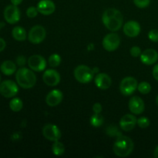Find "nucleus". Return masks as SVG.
Masks as SVG:
<instances>
[{"label": "nucleus", "instance_id": "393cba45", "mask_svg": "<svg viewBox=\"0 0 158 158\" xmlns=\"http://www.w3.org/2000/svg\"><path fill=\"white\" fill-rule=\"evenodd\" d=\"M62 62V58L59 54L53 53L49 57L48 63L51 67H57L60 65Z\"/></svg>", "mask_w": 158, "mask_h": 158}, {"label": "nucleus", "instance_id": "4be33fe9", "mask_svg": "<svg viewBox=\"0 0 158 158\" xmlns=\"http://www.w3.org/2000/svg\"><path fill=\"white\" fill-rule=\"evenodd\" d=\"M23 107V103L21 99L18 97H14L9 102V108L13 112H19Z\"/></svg>", "mask_w": 158, "mask_h": 158}, {"label": "nucleus", "instance_id": "1a4fd4ad", "mask_svg": "<svg viewBox=\"0 0 158 158\" xmlns=\"http://www.w3.org/2000/svg\"><path fill=\"white\" fill-rule=\"evenodd\" d=\"M120 44V36L117 33H109L106 35L103 38L102 45L104 49L108 52H113L118 49Z\"/></svg>", "mask_w": 158, "mask_h": 158}, {"label": "nucleus", "instance_id": "f3484780", "mask_svg": "<svg viewBox=\"0 0 158 158\" xmlns=\"http://www.w3.org/2000/svg\"><path fill=\"white\" fill-rule=\"evenodd\" d=\"M94 82H95L97 87L102 90H106V89H109L112 84V80H111L110 77L104 73H100L97 74L95 77Z\"/></svg>", "mask_w": 158, "mask_h": 158}, {"label": "nucleus", "instance_id": "2f4dec72", "mask_svg": "<svg viewBox=\"0 0 158 158\" xmlns=\"http://www.w3.org/2000/svg\"><path fill=\"white\" fill-rule=\"evenodd\" d=\"M130 52H131V55L133 57H138L140 56V55H141L142 53V51L139 46H134L131 47Z\"/></svg>", "mask_w": 158, "mask_h": 158}, {"label": "nucleus", "instance_id": "0eeeda50", "mask_svg": "<svg viewBox=\"0 0 158 158\" xmlns=\"http://www.w3.org/2000/svg\"><path fill=\"white\" fill-rule=\"evenodd\" d=\"M46 36V31L42 26H34L28 33V40L32 44L43 43Z\"/></svg>", "mask_w": 158, "mask_h": 158}, {"label": "nucleus", "instance_id": "cd10ccee", "mask_svg": "<svg viewBox=\"0 0 158 158\" xmlns=\"http://www.w3.org/2000/svg\"><path fill=\"white\" fill-rule=\"evenodd\" d=\"M137 124L138 125L139 127L145 129V128H148L150 126V120L146 117H141L137 119Z\"/></svg>", "mask_w": 158, "mask_h": 158}, {"label": "nucleus", "instance_id": "a878e982", "mask_svg": "<svg viewBox=\"0 0 158 158\" xmlns=\"http://www.w3.org/2000/svg\"><path fill=\"white\" fill-rule=\"evenodd\" d=\"M137 89L140 94L145 95V94H148L151 92V86L149 83L143 81L139 83L138 86H137Z\"/></svg>", "mask_w": 158, "mask_h": 158}, {"label": "nucleus", "instance_id": "9b49d317", "mask_svg": "<svg viewBox=\"0 0 158 158\" xmlns=\"http://www.w3.org/2000/svg\"><path fill=\"white\" fill-rule=\"evenodd\" d=\"M43 135L47 140L55 142L61 138V131L56 125L48 123L43 128Z\"/></svg>", "mask_w": 158, "mask_h": 158}, {"label": "nucleus", "instance_id": "4c0bfd02", "mask_svg": "<svg viewBox=\"0 0 158 158\" xmlns=\"http://www.w3.org/2000/svg\"><path fill=\"white\" fill-rule=\"evenodd\" d=\"M154 157L155 158H158V145L156 147V148L154 149Z\"/></svg>", "mask_w": 158, "mask_h": 158}, {"label": "nucleus", "instance_id": "39448f33", "mask_svg": "<svg viewBox=\"0 0 158 158\" xmlns=\"http://www.w3.org/2000/svg\"><path fill=\"white\" fill-rule=\"evenodd\" d=\"M138 83L133 77H127L121 80L120 84V91L125 97L131 96L137 89Z\"/></svg>", "mask_w": 158, "mask_h": 158}, {"label": "nucleus", "instance_id": "2eb2a0df", "mask_svg": "<svg viewBox=\"0 0 158 158\" xmlns=\"http://www.w3.org/2000/svg\"><path fill=\"white\" fill-rule=\"evenodd\" d=\"M140 61L147 66H151L157 63L158 60V52L154 49H145L140 55Z\"/></svg>", "mask_w": 158, "mask_h": 158}, {"label": "nucleus", "instance_id": "423d86ee", "mask_svg": "<svg viewBox=\"0 0 158 158\" xmlns=\"http://www.w3.org/2000/svg\"><path fill=\"white\" fill-rule=\"evenodd\" d=\"M19 93L17 83L10 80H6L0 83V94L6 98H13Z\"/></svg>", "mask_w": 158, "mask_h": 158}, {"label": "nucleus", "instance_id": "7ed1b4c3", "mask_svg": "<svg viewBox=\"0 0 158 158\" xmlns=\"http://www.w3.org/2000/svg\"><path fill=\"white\" fill-rule=\"evenodd\" d=\"M17 84L23 89H30L36 83V76L32 69L21 67L15 72Z\"/></svg>", "mask_w": 158, "mask_h": 158}, {"label": "nucleus", "instance_id": "f257e3e1", "mask_svg": "<svg viewBox=\"0 0 158 158\" xmlns=\"http://www.w3.org/2000/svg\"><path fill=\"white\" fill-rule=\"evenodd\" d=\"M102 22L106 29L112 32H117L120 30L123 26V17L118 9L109 8L103 13Z\"/></svg>", "mask_w": 158, "mask_h": 158}, {"label": "nucleus", "instance_id": "20e7f679", "mask_svg": "<svg viewBox=\"0 0 158 158\" xmlns=\"http://www.w3.org/2000/svg\"><path fill=\"white\" fill-rule=\"evenodd\" d=\"M74 77L80 83L86 84L92 81L94 77V73L89 66L86 65H80L74 69Z\"/></svg>", "mask_w": 158, "mask_h": 158}, {"label": "nucleus", "instance_id": "c9c22d12", "mask_svg": "<svg viewBox=\"0 0 158 158\" xmlns=\"http://www.w3.org/2000/svg\"><path fill=\"white\" fill-rule=\"evenodd\" d=\"M6 47V43L2 38H0V52H2Z\"/></svg>", "mask_w": 158, "mask_h": 158}, {"label": "nucleus", "instance_id": "a211bd4d", "mask_svg": "<svg viewBox=\"0 0 158 158\" xmlns=\"http://www.w3.org/2000/svg\"><path fill=\"white\" fill-rule=\"evenodd\" d=\"M137 119L133 114H126L120 120V127L123 131H131L135 127Z\"/></svg>", "mask_w": 158, "mask_h": 158}, {"label": "nucleus", "instance_id": "aec40b11", "mask_svg": "<svg viewBox=\"0 0 158 158\" xmlns=\"http://www.w3.org/2000/svg\"><path fill=\"white\" fill-rule=\"evenodd\" d=\"M0 70L4 75L11 76L16 72V65L11 60H6L0 66Z\"/></svg>", "mask_w": 158, "mask_h": 158}, {"label": "nucleus", "instance_id": "ddd939ff", "mask_svg": "<svg viewBox=\"0 0 158 158\" xmlns=\"http://www.w3.org/2000/svg\"><path fill=\"white\" fill-rule=\"evenodd\" d=\"M128 106L131 112L134 115H140L143 114L145 110L144 102L140 97L137 96H134L130 99Z\"/></svg>", "mask_w": 158, "mask_h": 158}, {"label": "nucleus", "instance_id": "c756f323", "mask_svg": "<svg viewBox=\"0 0 158 158\" xmlns=\"http://www.w3.org/2000/svg\"><path fill=\"white\" fill-rule=\"evenodd\" d=\"M38 13V9H37L36 7H34V6H30L26 10V15L29 18H35V17L37 16Z\"/></svg>", "mask_w": 158, "mask_h": 158}, {"label": "nucleus", "instance_id": "f03ea898", "mask_svg": "<svg viewBox=\"0 0 158 158\" xmlns=\"http://www.w3.org/2000/svg\"><path fill=\"white\" fill-rule=\"evenodd\" d=\"M134 143L130 137L120 136L117 137L113 146V151L115 155L120 157H126L133 152Z\"/></svg>", "mask_w": 158, "mask_h": 158}, {"label": "nucleus", "instance_id": "bb28decb", "mask_svg": "<svg viewBox=\"0 0 158 158\" xmlns=\"http://www.w3.org/2000/svg\"><path fill=\"white\" fill-rule=\"evenodd\" d=\"M106 134L107 135L110 136V137H120L121 136V133L120 131H119V130L117 129V127L115 126H110L106 128Z\"/></svg>", "mask_w": 158, "mask_h": 158}, {"label": "nucleus", "instance_id": "f704fd0d", "mask_svg": "<svg viewBox=\"0 0 158 158\" xmlns=\"http://www.w3.org/2000/svg\"><path fill=\"white\" fill-rule=\"evenodd\" d=\"M152 74H153V77H154V78L158 81V63L157 64H156L155 66H154V68H153Z\"/></svg>", "mask_w": 158, "mask_h": 158}, {"label": "nucleus", "instance_id": "c85d7f7f", "mask_svg": "<svg viewBox=\"0 0 158 158\" xmlns=\"http://www.w3.org/2000/svg\"><path fill=\"white\" fill-rule=\"evenodd\" d=\"M134 3L137 7L144 9L151 4V0H134Z\"/></svg>", "mask_w": 158, "mask_h": 158}, {"label": "nucleus", "instance_id": "4468645a", "mask_svg": "<svg viewBox=\"0 0 158 158\" xmlns=\"http://www.w3.org/2000/svg\"><path fill=\"white\" fill-rule=\"evenodd\" d=\"M123 29L125 35L131 38L137 37L141 31L140 23L137 21H134V20L127 22L123 26Z\"/></svg>", "mask_w": 158, "mask_h": 158}, {"label": "nucleus", "instance_id": "473e14b6", "mask_svg": "<svg viewBox=\"0 0 158 158\" xmlns=\"http://www.w3.org/2000/svg\"><path fill=\"white\" fill-rule=\"evenodd\" d=\"M102 110H103V107L100 103H94L93 106V111L94 112V114H100Z\"/></svg>", "mask_w": 158, "mask_h": 158}, {"label": "nucleus", "instance_id": "b1692460", "mask_svg": "<svg viewBox=\"0 0 158 158\" xmlns=\"http://www.w3.org/2000/svg\"><path fill=\"white\" fill-rule=\"evenodd\" d=\"M52 154L56 156H61L65 152V146L63 143L60 142L59 140L54 142L52 147Z\"/></svg>", "mask_w": 158, "mask_h": 158}, {"label": "nucleus", "instance_id": "a19ab883", "mask_svg": "<svg viewBox=\"0 0 158 158\" xmlns=\"http://www.w3.org/2000/svg\"><path fill=\"white\" fill-rule=\"evenodd\" d=\"M0 83H1V75H0Z\"/></svg>", "mask_w": 158, "mask_h": 158}, {"label": "nucleus", "instance_id": "7c9ffc66", "mask_svg": "<svg viewBox=\"0 0 158 158\" xmlns=\"http://www.w3.org/2000/svg\"><path fill=\"white\" fill-rule=\"evenodd\" d=\"M148 38L154 43L158 42V29H152L148 33Z\"/></svg>", "mask_w": 158, "mask_h": 158}, {"label": "nucleus", "instance_id": "9d476101", "mask_svg": "<svg viewBox=\"0 0 158 158\" xmlns=\"http://www.w3.org/2000/svg\"><path fill=\"white\" fill-rule=\"evenodd\" d=\"M28 66L34 72H42L45 70L47 62L40 55H32L28 59Z\"/></svg>", "mask_w": 158, "mask_h": 158}, {"label": "nucleus", "instance_id": "5701e85b", "mask_svg": "<svg viewBox=\"0 0 158 158\" xmlns=\"http://www.w3.org/2000/svg\"><path fill=\"white\" fill-rule=\"evenodd\" d=\"M89 122L94 127H100L103 125L104 118L100 114H94V115L91 116Z\"/></svg>", "mask_w": 158, "mask_h": 158}, {"label": "nucleus", "instance_id": "dca6fc26", "mask_svg": "<svg viewBox=\"0 0 158 158\" xmlns=\"http://www.w3.org/2000/svg\"><path fill=\"white\" fill-rule=\"evenodd\" d=\"M39 12L43 15H52L56 10V5L52 0H40L36 6Z\"/></svg>", "mask_w": 158, "mask_h": 158}, {"label": "nucleus", "instance_id": "ea45409f", "mask_svg": "<svg viewBox=\"0 0 158 158\" xmlns=\"http://www.w3.org/2000/svg\"><path fill=\"white\" fill-rule=\"evenodd\" d=\"M156 103H157V106H158V95H157V98H156Z\"/></svg>", "mask_w": 158, "mask_h": 158}, {"label": "nucleus", "instance_id": "412c9836", "mask_svg": "<svg viewBox=\"0 0 158 158\" xmlns=\"http://www.w3.org/2000/svg\"><path fill=\"white\" fill-rule=\"evenodd\" d=\"M12 35L14 40L19 42L25 41L27 38V34L25 29L22 26H15L12 30Z\"/></svg>", "mask_w": 158, "mask_h": 158}, {"label": "nucleus", "instance_id": "f8f14e48", "mask_svg": "<svg viewBox=\"0 0 158 158\" xmlns=\"http://www.w3.org/2000/svg\"><path fill=\"white\" fill-rule=\"evenodd\" d=\"M60 75L56 69H49L45 71L43 75V80L49 86H56L60 83Z\"/></svg>", "mask_w": 158, "mask_h": 158}, {"label": "nucleus", "instance_id": "58836bf2", "mask_svg": "<svg viewBox=\"0 0 158 158\" xmlns=\"http://www.w3.org/2000/svg\"><path fill=\"white\" fill-rule=\"evenodd\" d=\"M3 26H4V24H3V23H2V22H0V30H1V29H2Z\"/></svg>", "mask_w": 158, "mask_h": 158}, {"label": "nucleus", "instance_id": "6e6552de", "mask_svg": "<svg viewBox=\"0 0 158 158\" xmlns=\"http://www.w3.org/2000/svg\"><path fill=\"white\" fill-rule=\"evenodd\" d=\"M4 19L9 24L13 25L18 23L20 20L21 17V12H20L19 9L17 6L14 5H9L7 6L4 9Z\"/></svg>", "mask_w": 158, "mask_h": 158}, {"label": "nucleus", "instance_id": "e433bc0d", "mask_svg": "<svg viewBox=\"0 0 158 158\" xmlns=\"http://www.w3.org/2000/svg\"><path fill=\"white\" fill-rule=\"evenodd\" d=\"M10 1H11V3H12V5L18 6H19L22 2H23V0H10Z\"/></svg>", "mask_w": 158, "mask_h": 158}, {"label": "nucleus", "instance_id": "72a5a7b5", "mask_svg": "<svg viewBox=\"0 0 158 158\" xmlns=\"http://www.w3.org/2000/svg\"><path fill=\"white\" fill-rule=\"evenodd\" d=\"M26 63V57L23 56H19L16 58V64L19 66H23Z\"/></svg>", "mask_w": 158, "mask_h": 158}, {"label": "nucleus", "instance_id": "6ab92c4d", "mask_svg": "<svg viewBox=\"0 0 158 158\" xmlns=\"http://www.w3.org/2000/svg\"><path fill=\"white\" fill-rule=\"evenodd\" d=\"M63 98V94L60 89H52L46 97V103L49 106H56L60 104Z\"/></svg>", "mask_w": 158, "mask_h": 158}]
</instances>
